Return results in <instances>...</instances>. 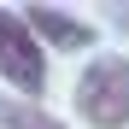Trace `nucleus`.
<instances>
[{"label": "nucleus", "instance_id": "1", "mask_svg": "<svg viewBox=\"0 0 129 129\" xmlns=\"http://www.w3.org/2000/svg\"><path fill=\"white\" fill-rule=\"evenodd\" d=\"M76 112L94 129H123L129 123V59L123 53H100L76 82Z\"/></svg>", "mask_w": 129, "mask_h": 129}, {"label": "nucleus", "instance_id": "2", "mask_svg": "<svg viewBox=\"0 0 129 129\" xmlns=\"http://www.w3.org/2000/svg\"><path fill=\"white\" fill-rule=\"evenodd\" d=\"M0 76L18 94H41L47 88V47L24 24V12H6V6H0Z\"/></svg>", "mask_w": 129, "mask_h": 129}, {"label": "nucleus", "instance_id": "3", "mask_svg": "<svg viewBox=\"0 0 129 129\" xmlns=\"http://www.w3.org/2000/svg\"><path fill=\"white\" fill-rule=\"evenodd\" d=\"M24 24L35 29V41H41V47H59V53H82V47H94V29L82 24V18H71V12L35 6V12H24Z\"/></svg>", "mask_w": 129, "mask_h": 129}, {"label": "nucleus", "instance_id": "4", "mask_svg": "<svg viewBox=\"0 0 129 129\" xmlns=\"http://www.w3.org/2000/svg\"><path fill=\"white\" fill-rule=\"evenodd\" d=\"M0 129H64V123H53L47 112H35V106H12V100H0Z\"/></svg>", "mask_w": 129, "mask_h": 129}]
</instances>
